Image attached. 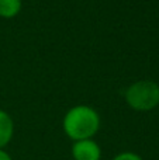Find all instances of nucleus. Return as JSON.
I'll list each match as a JSON object with an SVG mask.
<instances>
[{
  "label": "nucleus",
  "instance_id": "7",
  "mask_svg": "<svg viewBox=\"0 0 159 160\" xmlns=\"http://www.w3.org/2000/svg\"><path fill=\"white\" fill-rule=\"evenodd\" d=\"M0 160H13V158H11L10 153L6 152L4 149H0Z\"/></svg>",
  "mask_w": 159,
  "mask_h": 160
},
{
  "label": "nucleus",
  "instance_id": "6",
  "mask_svg": "<svg viewBox=\"0 0 159 160\" xmlns=\"http://www.w3.org/2000/svg\"><path fill=\"white\" fill-rule=\"evenodd\" d=\"M111 160H144V159L134 152H121L118 155H115Z\"/></svg>",
  "mask_w": 159,
  "mask_h": 160
},
{
  "label": "nucleus",
  "instance_id": "1",
  "mask_svg": "<svg viewBox=\"0 0 159 160\" xmlns=\"http://www.w3.org/2000/svg\"><path fill=\"white\" fill-rule=\"evenodd\" d=\"M101 119L99 112L90 105L79 104L65 112L62 119V129L69 139L80 141V139L93 138L100 129Z\"/></svg>",
  "mask_w": 159,
  "mask_h": 160
},
{
  "label": "nucleus",
  "instance_id": "2",
  "mask_svg": "<svg viewBox=\"0 0 159 160\" xmlns=\"http://www.w3.org/2000/svg\"><path fill=\"white\" fill-rule=\"evenodd\" d=\"M124 98L132 110L151 111L159 105V84L154 80H137L126 88Z\"/></svg>",
  "mask_w": 159,
  "mask_h": 160
},
{
  "label": "nucleus",
  "instance_id": "5",
  "mask_svg": "<svg viewBox=\"0 0 159 160\" xmlns=\"http://www.w3.org/2000/svg\"><path fill=\"white\" fill-rule=\"evenodd\" d=\"M23 8V0H0V17L14 18Z\"/></svg>",
  "mask_w": 159,
  "mask_h": 160
},
{
  "label": "nucleus",
  "instance_id": "4",
  "mask_svg": "<svg viewBox=\"0 0 159 160\" xmlns=\"http://www.w3.org/2000/svg\"><path fill=\"white\" fill-rule=\"evenodd\" d=\"M14 135V121L10 114L0 110V149L6 148L11 142Z\"/></svg>",
  "mask_w": 159,
  "mask_h": 160
},
{
  "label": "nucleus",
  "instance_id": "3",
  "mask_svg": "<svg viewBox=\"0 0 159 160\" xmlns=\"http://www.w3.org/2000/svg\"><path fill=\"white\" fill-rule=\"evenodd\" d=\"M73 160H101V148L93 138L75 141L70 148Z\"/></svg>",
  "mask_w": 159,
  "mask_h": 160
}]
</instances>
